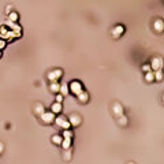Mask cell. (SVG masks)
<instances>
[{
	"label": "cell",
	"mask_w": 164,
	"mask_h": 164,
	"mask_svg": "<svg viewBox=\"0 0 164 164\" xmlns=\"http://www.w3.org/2000/svg\"><path fill=\"white\" fill-rule=\"evenodd\" d=\"M77 98H78V101H80L81 104H86V102L89 101V93L88 92H85V90H82L81 93L77 96Z\"/></svg>",
	"instance_id": "cell-10"
},
{
	"label": "cell",
	"mask_w": 164,
	"mask_h": 164,
	"mask_svg": "<svg viewBox=\"0 0 164 164\" xmlns=\"http://www.w3.org/2000/svg\"><path fill=\"white\" fill-rule=\"evenodd\" d=\"M11 11H12V7H11V6H7V7H6V12H7V15H8V14L11 12Z\"/></svg>",
	"instance_id": "cell-27"
},
{
	"label": "cell",
	"mask_w": 164,
	"mask_h": 164,
	"mask_svg": "<svg viewBox=\"0 0 164 164\" xmlns=\"http://www.w3.org/2000/svg\"><path fill=\"white\" fill-rule=\"evenodd\" d=\"M112 112H114V115L118 118V116L123 115V112H125V109H123V105L119 104V102H115L114 105H112Z\"/></svg>",
	"instance_id": "cell-9"
},
{
	"label": "cell",
	"mask_w": 164,
	"mask_h": 164,
	"mask_svg": "<svg viewBox=\"0 0 164 164\" xmlns=\"http://www.w3.org/2000/svg\"><path fill=\"white\" fill-rule=\"evenodd\" d=\"M39 118H40V121L43 123H45V125H51V123L55 122V114L52 111H44Z\"/></svg>",
	"instance_id": "cell-4"
},
{
	"label": "cell",
	"mask_w": 164,
	"mask_h": 164,
	"mask_svg": "<svg viewBox=\"0 0 164 164\" xmlns=\"http://www.w3.org/2000/svg\"><path fill=\"white\" fill-rule=\"evenodd\" d=\"M0 57H2V49H0Z\"/></svg>",
	"instance_id": "cell-30"
},
{
	"label": "cell",
	"mask_w": 164,
	"mask_h": 164,
	"mask_svg": "<svg viewBox=\"0 0 164 164\" xmlns=\"http://www.w3.org/2000/svg\"><path fill=\"white\" fill-rule=\"evenodd\" d=\"M153 30H155L156 33H163L164 32V20L163 19L153 20Z\"/></svg>",
	"instance_id": "cell-8"
},
{
	"label": "cell",
	"mask_w": 164,
	"mask_h": 164,
	"mask_svg": "<svg viewBox=\"0 0 164 164\" xmlns=\"http://www.w3.org/2000/svg\"><path fill=\"white\" fill-rule=\"evenodd\" d=\"M150 68L153 71H157V70H163V66H164V60L162 56H153L150 59Z\"/></svg>",
	"instance_id": "cell-2"
},
{
	"label": "cell",
	"mask_w": 164,
	"mask_h": 164,
	"mask_svg": "<svg viewBox=\"0 0 164 164\" xmlns=\"http://www.w3.org/2000/svg\"><path fill=\"white\" fill-rule=\"evenodd\" d=\"M55 123H56L57 127H60L63 130L71 129V125H70V122H68V118H66V116H63V115L55 116Z\"/></svg>",
	"instance_id": "cell-1"
},
{
	"label": "cell",
	"mask_w": 164,
	"mask_h": 164,
	"mask_svg": "<svg viewBox=\"0 0 164 164\" xmlns=\"http://www.w3.org/2000/svg\"><path fill=\"white\" fill-rule=\"evenodd\" d=\"M6 26L8 27L10 30H14V32H20V26H19V25H16L15 22H11V20H7Z\"/></svg>",
	"instance_id": "cell-14"
},
{
	"label": "cell",
	"mask_w": 164,
	"mask_h": 164,
	"mask_svg": "<svg viewBox=\"0 0 164 164\" xmlns=\"http://www.w3.org/2000/svg\"><path fill=\"white\" fill-rule=\"evenodd\" d=\"M68 88H70V93H73L75 96H78L82 90H84V86H82V84H81L80 81H77V80L73 81V82H70Z\"/></svg>",
	"instance_id": "cell-5"
},
{
	"label": "cell",
	"mask_w": 164,
	"mask_h": 164,
	"mask_svg": "<svg viewBox=\"0 0 164 164\" xmlns=\"http://www.w3.org/2000/svg\"><path fill=\"white\" fill-rule=\"evenodd\" d=\"M127 123H129V119L125 116V114L121 115V116H118V125L119 126H122V127H126V126H127Z\"/></svg>",
	"instance_id": "cell-15"
},
{
	"label": "cell",
	"mask_w": 164,
	"mask_h": 164,
	"mask_svg": "<svg viewBox=\"0 0 164 164\" xmlns=\"http://www.w3.org/2000/svg\"><path fill=\"white\" fill-rule=\"evenodd\" d=\"M59 93H60V94H63V96H67L68 93H70V88H68V85H67V84H62V85H60V90H59Z\"/></svg>",
	"instance_id": "cell-17"
},
{
	"label": "cell",
	"mask_w": 164,
	"mask_h": 164,
	"mask_svg": "<svg viewBox=\"0 0 164 164\" xmlns=\"http://www.w3.org/2000/svg\"><path fill=\"white\" fill-rule=\"evenodd\" d=\"M18 19H19V15H18V12H15V11H11L8 14V20H11V22H18Z\"/></svg>",
	"instance_id": "cell-20"
},
{
	"label": "cell",
	"mask_w": 164,
	"mask_h": 164,
	"mask_svg": "<svg viewBox=\"0 0 164 164\" xmlns=\"http://www.w3.org/2000/svg\"><path fill=\"white\" fill-rule=\"evenodd\" d=\"M123 33H125V26H123V25H116L114 29H112V32H111L114 39H119Z\"/></svg>",
	"instance_id": "cell-7"
},
{
	"label": "cell",
	"mask_w": 164,
	"mask_h": 164,
	"mask_svg": "<svg viewBox=\"0 0 164 164\" xmlns=\"http://www.w3.org/2000/svg\"><path fill=\"white\" fill-rule=\"evenodd\" d=\"M60 90V84L57 81H53V82H49V92L51 93H59Z\"/></svg>",
	"instance_id": "cell-12"
},
{
	"label": "cell",
	"mask_w": 164,
	"mask_h": 164,
	"mask_svg": "<svg viewBox=\"0 0 164 164\" xmlns=\"http://www.w3.org/2000/svg\"><path fill=\"white\" fill-rule=\"evenodd\" d=\"M162 101H163V104H164V93H163V97H162Z\"/></svg>",
	"instance_id": "cell-29"
},
{
	"label": "cell",
	"mask_w": 164,
	"mask_h": 164,
	"mask_svg": "<svg viewBox=\"0 0 164 164\" xmlns=\"http://www.w3.org/2000/svg\"><path fill=\"white\" fill-rule=\"evenodd\" d=\"M68 122H70L71 127H78L82 123V118H81V115H78V114H71L68 116Z\"/></svg>",
	"instance_id": "cell-6"
},
{
	"label": "cell",
	"mask_w": 164,
	"mask_h": 164,
	"mask_svg": "<svg viewBox=\"0 0 164 164\" xmlns=\"http://www.w3.org/2000/svg\"><path fill=\"white\" fill-rule=\"evenodd\" d=\"M64 137V138H73V131H71L70 129H66V130H63V134H62Z\"/></svg>",
	"instance_id": "cell-23"
},
{
	"label": "cell",
	"mask_w": 164,
	"mask_h": 164,
	"mask_svg": "<svg viewBox=\"0 0 164 164\" xmlns=\"http://www.w3.org/2000/svg\"><path fill=\"white\" fill-rule=\"evenodd\" d=\"M44 111H45V108H44V104H41V102H37V104L34 105V108H33V112H34V114H36L37 116H40Z\"/></svg>",
	"instance_id": "cell-13"
},
{
	"label": "cell",
	"mask_w": 164,
	"mask_h": 164,
	"mask_svg": "<svg viewBox=\"0 0 164 164\" xmlns=\"http://www.w3.org/2000/svg\"><path fill=\"white\" fill-rule=\"evenodd\" d=\"M63 97H64L63 94L57 93V94H56V97H55V101H57V102H63Z\"/></svg>",
	"instance_id": "cell-24"
},
{
	"label": "cell",
	"mask_w": 164,
	"mask_h": 164,
	"mask_svg": "<svg viewBox=\"0 0 164 164\" xmlns=\"http://www.w3.org/2000/svg\"><path fill=\"white\" fill-rule=\"evenodd\" d=\"M71 157H73V152H71V148L63 149V159H64V160H71Z\"/></svg>",
	"instance_id": "cell-19"
},
{
	"label": "cell",
	"mask_w": 164,
	"mask_h": 164,
	"mask_svg": "<svg viewBox=\"0 0 164 164\" xmlns=\"http://www.w3.org/2000/svg\"><path fill=\"white\" fill-rule=\"evenodd\" d=\"M145 81L146 82H153L155 81V73H153V70L146 71L145 73Z\"/></svg>",
	"instance_id": "cell-18"
},
{
	"label": "cell",
	"mask_w": 164,
	"mask_h": 164,
	"mask_svg": "<svg viewBox=\"0 0 164 164\" xmlns=\"http://www.w3.org/2000/svg\"><path fill=\"white\" fill-rule=\"evenodd\" d=\"M152 68H150V64H144L142 66V71L144 73H146V71H150Z\"/></svg>",
	"instance_id": "cell-25"
},
{
	"label": "cell",
	"mask_w": 164,
	"mask_h": 164,
	"mask_svg": "<svg viewBox=\"0 0 164 164\" xmlns=\"http://www.w3.org/2000/svg\"><path fill=\"white\" fill-rule=\"evenodd\" d=\"M155 73V81H163L164 78V74L162 70H157V71H153Z\"/></svg>",
	"instance_id": "cell-22"
},
{
	"label": "cell",
	"mask_w": 164,
	"mask_h": 164,
	"mask_svg": "<svg viewBox=\"0 0 164 164\" xmlns=\"http://www.w3.org/2000/svg\"><path fill=\"white\" fill-rule=\"evenodd\" d=\"M71 142H73V138H64L63 137V141H62V148L63 149H68V148H71Z\"/></svg>",
	"instance_id": "cell-16"
},
{
	"label": "cell",
	"mask_w": 164,
	"mask_h": 164,
	"mask_svg": "<svg viewBox=\"0 0 164 164\" xmlns=\"http://www.w3.org/2000/svg\"><path fill=\"white\" fill-rule=\"evenodd\" d=\"M62 109H63V107H62V102H57V101H55L53 104L51 105V111H52L55 115H59L60 112H62Z\"/></svg>",
	"instance_id": "cell-11"
},
{
	"label": "cell",
	"mask_w": 164,
	"mask_h": 164,
	"mask_svg": "<svg viewBox=\"0 0 164 164\" xmlns=\"http://www.w3.org/2000/svg\"><path fill=\"white\" fill-rule=\"evenodd\" d=\"M4 48H6V40L0 39V49H4Z\"/></svg>",
	"instance_id": "cell-26"
},
{
	"label": "cell",
	"mask_w": 164,
	"mask_h": 164,
	"mask_svg": "<svg viewBox=\"0 0 164 164\" xmlns=\"http://www.w3.org/2000/svg\"><path fill=\"white\" fill-rule=\"evenodd\" d=\"M62 75H63V71H62V68H53V70H51L49 73L47 74V80L49 82H53V81H59L62 78Z\"/></svg>",
	"instance_id": "cell-3"
},
{
	"label": "cell",
	"mask_w": 164,
	"mask_h": 164,
	"mask_svg": "<svg viewBox=\"0 0 164 164\" xmlns=\"http://www.w3.org/2000/svg\"><path fill=\"white\" fill-rule=\"evenodd\" d=\"M3 150H4V145H3V142H0V155L3 153Z\"/></svg>",
	"instance_id": "cell-28"
},
{
	"label": "cell",
	"mask_w": 164,
	"mask_h": 164,
	"mask_svg": "<svg viewBox=\"0 0 164 164\" xmlns=\"http://www.w3.org/2000/svg\"><path fill=\"white\" fill-rule=\"evenodd\" d=\"M62 141H63V135H59V134H55L52 137V142L55 144V145H60Z\"/></svg>",
	"instance_id": "cell-21"
}]
</instances>
